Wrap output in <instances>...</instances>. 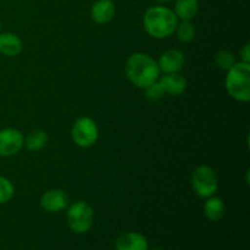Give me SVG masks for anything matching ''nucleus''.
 <instances>
[{
    "instance_id": "19",
    "label": "nucleus",
    "mask_w": 250,
    "mask_h": 250,
    "mask_svg": "<svg viewBox=\"0 0 250 250\" xmlns=\"http://www.w3.org/2000/svg\"><path fill=\"white\" fill-rule=\"evenodd\" d=\"M215 61H216V65L220 70L222 71H229L234 63L237 62L236 56H234L233 53L229 50H221L216 54V58H215Z\"/></svg>"
},
{
    "instance_id": "2",
    "label": "nucleus",
    "mask_w": 250,
    "mask_h": 250,
    "mask_svg": "<svg viewBox=\"0 0 250 250\" xmlns=\"http://www.w3.org/2000/svg\"><path fill=\"white\" fill-rule=\"evenodd\" d=\"M178 19L170 7L155 5L146 9L143 16L144 31L155 39H165L175 33Z\"/></svg>"
},
{
    "instance_id": "11",
    "label": "nucleus",
    "mask_w": 250,
    "mask_h": 250,
    "mask_svg": "<svg viewBox=\"0 0 250 250\" xmlns=\"http://www.w3.org/2000/svg\"><path fill=\"white\" fill-rule=\"evenodd\" d=\"M149 243L146 236L139 232H126L117 237L115 242L116 250H148Z\"/></svg>"
},
{
    "instance_id": "3",
    "label": "nucleus",
    "mask_w": 250,
    "mask_h": 250,
    "mask_svg": "<svg viewBox=\"0 0 250 250\" xmlns=\"http://www.w3.org/2000/svg\"><path fill=\"white\" fill-rule=\"evenodd\" d=\"M225 88L232 99L248 103L250 100V63L237 61L226 72Z\"/></svg>"
},
{
    "instance_id": "21",
    "label": "nucleus",
    "mask_w": 250,
    "mask_h": 250,
    "mask_svg": "<svg viewBox=\"0 0 250 250\" xmlns=\"http://www.w3.org/2000/svg\"><path fill=\"white\" fill-rule=\"evenodd\" d=\"M239 55H241V61L250 63V44L247 43L243 48L239 51Z\"/></svg>"
},
{
    "instance_id": "8",
    "label": "nucleus",
    "mask_w": 250,
    "mask_h": 250,
    "mask_svg": "<svg viewBox=\"0 0 250 250\" xmlns=\"http://www.w3.org/2000/svg\"><path fill=\"white\" fill-rule=\"evenodd\" d=\"M68 203H70L68 194L65 190L59 189V188L46 190L45 193L42 194L41 200H39L42 209L50 214L63 211L65 209H67Z\"/></svg>"
},
{
    "instance_id": "7",
    "label": "nucleus",
    "mask_w": 250,
    "mask_h": 250,
    "mask_svg": "<svg viewBox=\"0 0 250 250\" xmlns=\"http://www.w3.org/2000/svg\"><path fill=\"white\" fill-rule=\"evenodd\" d=\"M24 136L20 129L5 127L0 129V158H11L21 151Z\"/></svg>"
},
{
    "instance_id": "17",
    "label": "nucleus",
    "mask_w": 250,
    "mask_h": 250,
    "mask_svg": "<svg viewBox=\"0 0 250 250\" xmlns=\"http://www.w3.org/2000/svg\"><path fill=\"white\" fill-rule=\"evenodd\" d=\"M175 32L177 34L178 41H181L182 43H189L195 38V34H197V29L192 21L178 22Z\"/></svg>"
},
{
    "instance_id": "10",
    "label": "nucleus",
    "mask_w": 250,
    "mask_h": 250,
    "mask_svg": "<svg viewBox=\"0 0 250 250\" xmlns=\"http://www.w3.org/2000/svg\"><path fill=\"white\" fill-rule=\"evenodd\" d=\"M116 7L112 0H97L90 7V19L98 24H106L114 20Z\"/></svg>"
},
{
    "instance_id": "20",
    "label": "nucleus",
    "mask_w": 250,
    "mask_h": 250,
    "mask_svg": "<svg viewBox=\"0 0 250 250\" xmlns=\"http://www.w3.org/2000/svg\"><path fill=\"white\" fill-rule=\"evenodd\" d=\"M144 92H146V98L149 102H159L165 95V92H164L163 87L159 83V80L144 88Z\"/></svg>"
},
{
    "instance_id": "6",
    "label": "nucleus",
    "mask_w": 250,
    "mask_h": 250,
    "mask_svg": "<svg viewBox=\"0 0 250 250\" xmlns=\"http://www.w3.org/2000/svg\"><path fill=\"white\" fill-rule=\"evenodd\" d=\"M71 138L80 148L87 149L93 146L99 138L97 122L88 116L78 117L71 127Z\"/></svg>"
},
{
    "instance_id": "9",
    "label": "nucleus",
    "mask_w": 250,
    "mask_h": 250,
    "mask_svg": "<svg viewBox=\"0 0 250 250\" xmlns=\"http://www.w3.org/2000/svg\"><path fill=\"white\" fill-rule=\"evenodd\" d=\"M186 55L178 49H168L164 51L158 60L160 72L177 73L185 67Z\"/></svg>"
},
{
    "instance_id": "13",
    "label": "nucleus",
    "mask_w": 250,
    "mask_h": 250,
    "mask_svg": "<svg viewBox=\"0 0 250 250\" xmlns=\"http://www.w3.org/2000/svg\"><path fill=\"white\" fill-rule=\"evenodd\" d=\"M23 50V43L17 34L0 32V54L6 58H15Z\"/></svg>"
},
{
    "instance_id": "22",
    "label": "nucleus",
    "mask_w": 250,
    "mask_h": 250,
    "mask_svg": "<svg viewBox=\"0 0 250 250\" xmlns=\"http://www.w3.org/2000/svg\"><path fill=\"white\" fill-rule=\"evenodd\" d=\"M156 1H160V2H168V1H171V0H156Z\"/></svg>"
},
{
    "instance_id": "4",
    "label": "nucleus",
    "mask_w": 250,
    "mask_h": 250,
    "mask_svg": "<svg viewBox=\"0 0 250 250\" xmlns=\"http://www.w3.org/2000/svg\"><path fill=\"white\" fill-rule=\"evenodd\" d=\"M67 226L73 233H87L94 224V210L84 200H78L67 207L66 211Z\"/></svg>"
},
{
    "instance_id": "18",
    "label": "nucleus",
    "mask_w": 250,
    "mask_h": 250,
    "mask_svg": "<svg viewBox=\"0 0 250 250\" xmlns=\"http://www.w3.org/2000/svg\"><path fill=\"white\" fill-rule=\"evenodd\" d=\"M15 187L9 178L0 175V205L6 204L14 198Z\"/></svg>"
},
{
    "instance_id": "12",
    "label": "nucleus",
    "mask_w": 250,
    "mask_h": 250,
    "mask_svg": "<svg viewBox=\"0 0 250 250\" xmlns=\"http://www.w3.org/2000/svg\"><path fill=\"white\" fill-rule=\"evenodd\" d=\"M159 83L163 87L165 94L173 95V97H178V95L183 94L187 89V81L178 72L164 73L163 77L159 80Z\"/></svg>"
},
{
    "instance_id": "14",
    "label": "nucleus",
    "mask_w": 250,
    "mask_h": 250,
    "mask_svg": "<svg viewBox=\"0 0 250 250\" xmlns=\"http://www.w3.org/2000/svg\"><path fill=\"white\" fill-rule=\"evenodd\" d=\"M203 210H204V215L208 220L216 222L224 217L226 208H225V203L221 198L212 195V197L205 199Z\"/></svg>"
},
{
    "instance_id": "1",
    "label": "nucleus",
    "mask_w": 250,
    "mask_h": 250,
    "mask_svg": "<svg viewBox=\"0 0 250 250\" xmlns=\"http://www.w3.org/2000/svg\"><path fill=\"white\" fill-rule=\"evenodd\" d=\"M125 75L132 84L144 89L159 80L160 70L158 61L154 60L149 54L133 53L125 63Z\"/></svg>"
},
{
    "instance_id": "16",
    "label": "nucleus",
    "mask_w": 250,
    "mask_h": 250,
    "mask_svg": "<svg viewBox=\"0 0 250 250\" xmlns=\"http://www.w3.org/2000/svg\"><path fill=\"white\" fill-rule=\"evenodd\" d=\"M49 142V136L43 129H34L29 132L24 138L23 146H26L27 150L29 151H41L46 146Z\"/></svg>"
},
{
    "instance_id": "15",
    "label": "nucleus",
    "mask_w": 250,
    "mask_h": 250,
    "mask_svg": "<svg viewBox=\"0 0 250 250\" xmlns=\"http://www.w3.org/2000/svg\"><path fill=\"white\" fill-rule=\"evenodd\" d=\"M198 10H199L198 0H176L173 12L181 21H192L193 17L198 14Z\"/></svg>"
},
{
    "instance_id": "5",
    "label": "nucleus",
    "mask_w": 250,
    "mask_h": 250,
    "mask_svg": "<svg viewBox=\"0 0 250 250\" xmlns=\"http://www.w3.org/2000/svg\"><path fill=\"white\" fill-rule=\"evenodd\" d=\"M190 185L198 197L207 199L216 194L219 189V178L210 166L199 165L193 171Z\"/></svg>"
},
{
    "instance_id": "23",
    "label": "nucleus",
    "mask_w": 250,
    "mask_h": 250,
    "mask_svg": "<svg viewBox=\"0 0 250 250\" xmlns=\"http://www.w3.org/2000/svg\"><path fill=\"white\" fill-rule=\"evenodd\" d=\"M0 32H1V20H0Z\"/></svg>"
}]
</instances>
